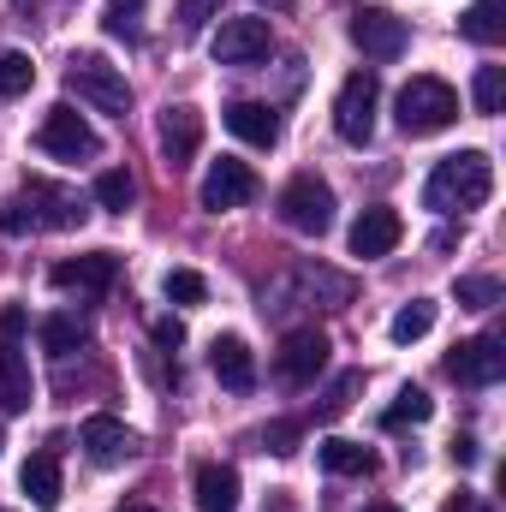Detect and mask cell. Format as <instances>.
<instances>
[{"instance_id":"32","label":"cell","mask_w":506,"mask_h":512,"mask_svg":"<svg viewBox=\"0 0 506 512\" xmlns=\"http://www.w3.org/2000/svg\"><path fill=\"white\" fill-rule=\"evenodd\" d=\"M298 435H304L298 423H268V429H262V447H268V453H298Z\"/></svg>"},{"instance_id":"38","label":"cell","mask_w":506,"mask_h":512,"mask_svg":"<svg viewBox=\"0 0 506 512\" xmlns=\"http://www.w3.org/2000/svg\"><path fill=\"white\" fill-rule=\"evenodd\" d=\"M441 512H483V501H477V495H465V489H459V495H453V501H447V507Z\"/></svg>"},{"instance_id":"41","label":"cell","mask_w":506,"mask_h":512,"mask_svg":"<svg viewBox=\"0 0 506 512\" xmlns=\"http://www.w3.org/2000/svg\"><path fill=\"white\" fill-rule=\"evenodd\" d=\"M364 512H399V507H364Z\"/></svg>"},{"instance_id":"14","label":"cell","mask_w":506,"mask_h":512,"mask_svg":"<svg viewBox=\"0 0 506 512\" xmlns=\"http://www.w3.org/2000/svg\"><path fill=\"white\" fill-rule=\"evenodd\" d=\"M155 143H161V161L179 173V167L203 149V114H197V108H185V102H179V108H161Z\"/></svg>"},{"instance_id":"23","label":"cell","mask_w":506,"mask_h":512,"mask_svg":"<svg viewBox=\"0 0 506 512\" xmlns=\"http://www.w3.org/2000/svg\"><path fill=\"white\" fill-rule=\"evenodd\" d=\"M459 30H465L471 42L495 48V42L506 36V0H471V12L459 18Z\"/></svg>"},{"instance_id":"13","label":"cell","mask_w":506,"mask_h":512,"mask_svg":"<svg viewBox=\"0 0 506 512\" xmlns=\"http://www.w3.org/2000/svg\"><path fill=\"white\" fill-rule=\"evenodd\" d=\"M268 18H227L221 30H215V42H209V54L221 60V66H256L262 54H268Z\"/></svg>"},{"instance_id":"40","label":"cell","mask_w":506,"mask_h":512,"mask_svg":"<svg viewBox=\"0 0 506 512\" xmlns=\"http://www.w3.org/2000/svg\"><path fill=\"white\" fill-rule=\"evenodd\" d=\"M120 512H155V507H120Z\"/></svg>"},{"instance_id":"9","label":"cell","mask_w":506,"mask_h":512,"mask_svg":"<svg viewBox=\"0 0 506 512\" xmlns=\"http://www.w3.org/2000/svg\"><path fill=\"white\" fill-rule=\"evenodd\" d=\"M322 370H328V340H322L316 328H298V334L280 340V352H274V376H280L286 387H310Z\"/></svg>"},{"instance_id":"39","label":"cell","mask_w":506,"mask_h":512,"mask_svg":"<svg viewBox=\"0 0 506 512\" xmlns=\"http://www.w3.org/2000/svg\"><path fill=\"white\" fill-rule=\"evenodd\" d=\"M114 12L126 18V12H143V0H114Z\"/></svg>"},{"instance_id":"24","label":"cell","mask_w":506,"mask_h":512,"mask_svg":"<svg viewBox=\"0 0 506 512\" xmlns=\"http://www.w3.org/2000/svg\"><path fill=\"white\" fill-rule=\"evenodd\" d=\"M429 328H435V304H429V298H411V304H399V316L387 322L393 346H411V340H423Z\"/></svg>"},{"instance_id":"19","label":"cell","mask_w":506,"mask_h":512,"mask_svg":"<svg viewBox=\"0 0 506 512\" xmlns=\"http://www.w3.org/2000/svg\"><path fill=\"white\" fill-rule=\"evenodd\" d=\"M131 447H137V441H131V429L120 423V417L102 411V417L84 423V453H90V465H120Z\"/></svg>"},{"instance_id":"26","label":"cell","mask_w":506,"mask_h":512,"mask_svg":"<svg viewBox=\"0 0 506 512\" xmlns=\"http://www.w3.org/2000/svg\"><path fill=\"white\" fill-rule=\"evenodd\" d=\"M84 340H90V328H84L78 316H48V322H42V346H48L54 358H72Z\"/></svg>"},{"instance_id":"31","label":"cell","mask_w":506,"mask_h":512,"mask_svg":"<svg viewBox=\"0 0 506 512\" xmlns=\"http://www.w3.org/2000/svg\"><path fill=\"white\" fill-rule=\"evenodd\" d=\"M471 96H477V114H501L506 72H501V66H483V72H477V84H471Z\"/></svg>"},{"instance_id":"25","label":"cell","mask_w":506,"mask_h":512,"mask_svg":"<svg viewBox=\"0 0 506 512\" xmlns=\"http://www.w3.org/2000/svg\"><path fill=\"white\" fill-rule=\"evenodd\" d=\"M429 411H435V399H429L423 387H399L393 405L381 411V423H387V429H405V423H429Z\"/></svg>"},{"instance_id":"2","label":"cell","mask_w":506,"mask_h":512,"mask_svg":"<svg viewBox=\"0 0 506 512\" xmlns=\"http://www.w3.org/2000/svg\"><path fill=\"white\" fill-rule=\"evenodd\" d=\"M78 221H84L78 197L60 191V185H48V179H24V191L0 209V233H30V227H54V233H66V227H78Z\"/></svg>"},{"instance_id":"11","label":"cell","mask_w":506,"mask_h":512,"mask_svg":"<svg viewBox=\"0 0 506 512\" xmlns=\"http://www.w3.org/2000/svg\"><path fill=\"white\" fill-rule=\"evenodd\" d=\"M447 376H453V382H465V387H495L506 376V346L495 340V334H477V340L453 346Z\"/></svg>"},{"instance_id":"36","label":"cell","mask_w":506,"mask_h":512,"mask_svg":"<svg viewBox=\"0 0 506 512\" xmlns=\"http://www.w3.org/2000/svg\"><path fill=\"white\" fill-rule=\"evenodd\" d=\"M24 322H30V316H24L18 304H6V310H0V334H6V340H12V334H24Z\"/></svg>"},{"instance_id":"22","label":"cell","mask_w":506,"mask_h":512,"mask_svg":"<svg viewBox=\"0 0 506 512\" xmlns=\"http://www.w3.org/2000/svg\"><path fill=\"white\" fill-rule=\"evenodd\" d=\"M322 465H328L334 477H370V471H376V453L358 447V441H346V435H328V441H322Z\"/></svg>"},{"instance_id":"28","label":"cell","mask_w":506,"mask_h":512,"mask_svg":"<svg viewBox=\"0 0 506 512\" xmlns=\"http://www.w3.org/2000/svg\"><path fill=\"white\" fill-rule=\"evenodd\" d=\"M36 84V66H30V54H0V102H12V96H24Z\"/></svg>"},{"instance_id":"1","label":"cell","mask_w":506,"mask_h":512,"mask_svg":"<svg viewBox=\"0 0 506 512\" xmlns=\"http://www.w3.org/2000/svg\"><path fill=\"white\" fill-rule=\"evenodd\" d=\"M495 191V161L483 149H459L447 161H435L429 185H423V209L435 215H465V209H483Z\"/></svg>"},{"instance_id":"15","label":"cell","mask_w":506,"mask_h":512,"mask_svg":"<svg viewBox=\"0 0 506 512\" xmlns=\"http://www.w3.org/2000/svg\"><path fill=\"white\" fill-rule=\"evenodd\" d=\"M399 239H405V221H399L393 209H364V215L352 221V256H364V262L387 256Z\"/></svg>"},{"instance_id":"37","label":"cell","mask_w":506,"mask_h":512,"mask_svg":"<svg viewBox=\"0 0 506 512\" xmlns=\"http://www.w3.org/2000/svg\"><path fill=\"white\" fill-rule=\"evenodd\" d=\"M453 459H459V465H477V441H471V435H459V441H453Z\"/></svg>"},{"instance_id":"21","label":"cell","mask_w":506,"mask_h":512,"mask_svg":"<svg viewBox=\"0 0 506 512\" xmlns=\"http://www.w3.org/2000/svg\"><path fill=\"white\" fill-rule=\"evenodd\" d=\"M18 483H24V495H30L42 512L60 507V459H54V453H30L24 471H18Z\"/></svg>"},{"instance_id":"5","label":"cell","mask_w":506,"mask_h":512,"mask_svg":"<svg viewBox=\"0 0 506 512\" xmlns=\"http://www.w3.org/2000/svg\"><path fill=\"white\" fill-rule=\"evenodd\" d=\"M280 221H286L292 233L322 239V233L334 227V185L316 179V173H298V179L280 191Z\"/></svg>"},{"instance_id":"16","label":"cell","mask_w":506,"mask_h":512,"mask_svg":"<svg viewBox=\"0 0 506 512\" xmlns=\"http://www.w3.org/2000/svg\"><path fill=\"white\" fill-rule=\"evenodd\" d=\"M191 489H197V512H239V471L221 465V459L197 465Z\"/></svg>"},{"instance_id":"30","label":"cell","mask_w":506,"mask_h":512,"mask_svg":"<svg viewBox=\"0 0 506 512\" xmlns=\"http://www.w3.org/2000/svg\"><path fill=\"white\" fill-rule=\"evenodd\" d=\"M459 304H465V310L501 304V280H495V274H465V280H459Z\"/></svg>"},{"instance_id":"34","label":"cell","mask_w":506,"mask_h":512,"mask_svg":"<svg viewBox=\"0 0 506 512\" xmlns=\"http://www.w3.org/2000/svg\"><path fill=\"white\" fill-rule=\"evenodd\" d=\"M358 387H364V376H340V382H334V393L322 399V417H340V411L352 405V393H358Z\"/></svg>"},{"instance_id":"33","label":"cell","mask_w":506,"mask_h":512,"mask_svg":"<svg viewBox=\"0 0 506 512\" xmlns=\"http://www.w3.org/2000/svg\"><path fill=\"white\" fill-rule=\"evenodd\" d=\"M209 18H221V0H179V24L185 30H203Z\"/></svg>"},{"instance_id":"27","label":"cell","mask_w":506,"mask_h":512,"mask_svg":"<svg viewBox=\"0 0 506 512\" xmlns=\"http://www.w3.org/2000/svg\"><path fill=\"white\" fill-rule=\"evenodd\" d=\"M131 197H137V179H131L126 167H108V173L96 179V203H102L108 215H126Z\"/></svg>"},{"instance_id":"35","label":"cell","mask_w":506,"mask_h":512,"mask_svg":"<svg viewBox=\"0 0 506 512\" xmlns=\"http://www.w3.org/2000/svg\"><path fill=\"white\" fill-rule=\"evenodd\" d=\"M155 346H167V352H173V346H185V328H179L173 316H161V322H155Z\"/></svg>"},{"instance_id":"3","label":"cell","mask_w":506,"mask_h":512,"mask_svg":"<svg viewBox=\"0 0 506 512\" xmlns=\"http://www.w3.org/2000/svg\"><path fill=\"white\" fill-rule=\"evenodd\" d=\"M66 90H72L78 102H90L96 114H114V120H126L131 114V84H126V72H120L108 54H72V66H66Z\"/></svg>"},{"instance_id":"7","label":"cell","mask_w":506,"mask_h":512,"mask_svg":"<svg viewBox=\"0 0 506 512\" xmlns=\"http://www.w3.org/2000/svg\"><path fill=\"white\" fill-rule=\"evenodd\" d=\"M36 143L48 149V155H60V161H96L102 155V137H96V126L78 114V108H48V120H42V131H36Z\"/></svg>"},{"instance_id":"29","label":"cell","mask_w":506,"mask_h":512,"mask_svg":"<svg viewBox=\"0 0 506 512\" xmlns=\"http://www.w3.org/2000/svg\"><path fill=\"white\" fill-rule=\"evenodd\" d=\"M161 292H167V304H203V298H209V286H203L197 268H167Z\"/></svg>"},{"instance_id":"42","label":"cell","mask_w":506,"mask_h":512,"mask_svg":"<svg viewBox=\"0 0 506 512\" xmlns=\"http://www.w3.org/2000/svg\"><path fill=\"white\" fill-rule=\"evenodd\" d=\"M0 447H6V441H0Z\"/></svg>"},{"instance_id":"6","label":"cell","mask_w":506,"mask_h":512,"mask_svg":"<svg viewBox=\"0 0 506 512\" xmlns=\"http://www.w3.org/2000/svg\"><path fill=\"white\" fill-rule=\"evenodd\" d=\"M376 108H381V78L376 72H352V78L340 84V96H334V131H340L346 143H370Z\"/></svg>"},{"instance_id":"4","label":"cell","mask_w":506,"mask_h":512,"mask_svg":"<svg viewBox=\"0 0 506 512\" xmlns=\"http://www.w3.org/2000/svg\"><path fill=\"white\" fill-rule=\"evenodd\" d=\"M459 120V90L447 84V78H411L405 90H399V131L405 137H435V131H447Z\"/></svg>"},{"instance_id":"20","label":"cell","mask_w":506,"mask_h":512,"mask_svg":"<svg viewBox=\"0 0 506 512\" xmlns=\"http://www.w3.org/2000/svg\"><path fill=\"white\" fill-rule=\"evenodd\" d=\"M30 364L12 340H0V411H30Z\"/></svg>"},{"instance_id":"12","label":"cell","mask_w":506,"mask_h":512,"mask_svg":"<svg viewBox=\"0 0 506 512\" xmlns=\"http://www.w3.org/2000/svg\"><path fill=\"white\" fill-rule=\"evenodd\" d=\"M256 197V173L245 161H215L209 173H203V191H197V203L209 209V215H227V209H239V203H251Z\"/></svg>"},{"instance_id":"18","label":"cell","mask_w":506,"mask_h":512,"mask_svg":"<svg viewBox=\"0 0 506 512\" xmlns=\"http://www.w3.org/2000/svg\"><path fill=\"white\" fill-rule=\"evenodd\" d=\"M209 364H215L221 387H233V393H251L256 387V358H251V346H245L239 334H221V340L209 346Z\"/></svg>"},{"instance_id":"10","label":"cell","mask_w":506,"mask_h":512,"mask_svg":"<svg viewBox=\"0 0 506 512\" xmlns=\"http://www.w3.org/2000/svg\"><path fill=\"white\" fill-rule=\"evenodd\" d=\"M120 274V256L114 251H90V256H72V262H54V292H72V298H102Z\"/></svg>"},{"instance_id":"8","label":"cell","mask_w":506,"mask_h":512,"mask_svg":"<svg viewBox=\"0 0 506 512\" xmlns=\"http://www.w3.org/2000/svg\"><path fill=\"white\" fill-rule=\"evenodd\" d=\"M352 42L370 54V60H399L405 54V42H411V24L399 18V12H387V6H364V12H352Z\"/></svg>"},{"instance_id":"17","label":"cell","mask_w":506,"mask_h":512,"mask_svg":"<svg viewBox=\"0 0 506 512\" xmlns=\"http://www.w3.org/2000/svg\"><path fill=\"white\" fill-rule=\"evenodd\" d=\"M227 131L233 137H245V143H256V149H274L280 143V114L268 108V102H227Z\"/></svg>"}]
</instances>
